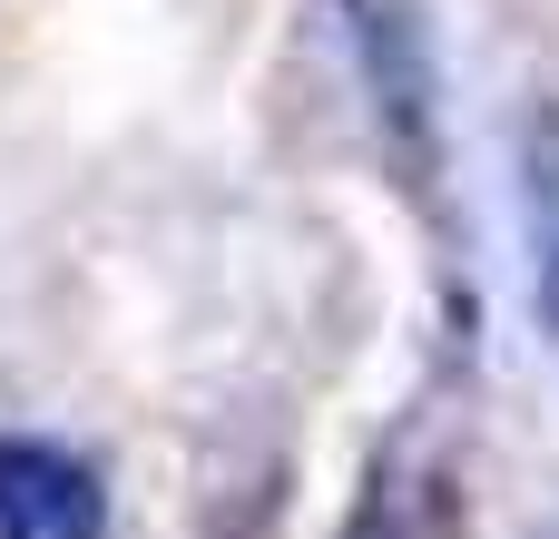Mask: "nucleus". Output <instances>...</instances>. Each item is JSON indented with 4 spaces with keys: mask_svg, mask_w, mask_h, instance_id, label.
I'll return each mask as SVG.
<instances>
[{
    "mask_svg": "<svg viewBox=\"0 0 559 539\" xmlns=\"http://www.w3.org/2000/svg\"><path fill=\"white\" fill-rule=\"evenodd\" d=\"M521 236H531V304L559 324V108L521 118Z\"/></svg>",
    "mask_w": 559,
    "mask_h": 539,
    "instance_id": "20e7f679",
    "label": "nucleus"
},
{
    "mask_svg": "<svg viewBox=\"0 0 559 539\" xmlns=\"http://www.w3.org/2000/svg\"><path fill=\"white\" fill-rule=\"evenodd\" d=\"M0 539H108L98 462L39 432H0Z\"/></svg>",
    "mask_w": 559,
    "mask_h": 539,
    "instance_id": "f03ea898",
    "label": "nucleus"
},
{
    "mask_svg": "<svg viewBox=\"0 0 559 539\" xmlns=\"http://www.w3.org/2000/svg\"><path fill=\"white\" fill-rule=\"evenodd\" d=\"M550 539H559V530H550Z\"/></svg>",
    "mask_w": 559,
    "mask_h": 539,
    "instance_id": "39448f33",
    "label": "nucleus"
},
{
    "mask_svg": "<svg viewBox=\"0 0 559 539\" xmlns=\"http://www.w3.org/2000/svg\"><path fill=\"white\" fill-rule=\"evenodd\" d=\"M344 539H472V491L432 442H393L354 501Z\"/></svg>",
    "mask_w": 559,
    "mask_h": 539,
    "instance_id": "7ed1b4c3",
    "label": "nucleus"
},
{
    "mask_svg": "<svg viewBox=\"0 0 559 539\" xmlns=\"http://www.w3.org/2000/svg\"><path fill=\"white\" fill-rule=\"evenodd\" d=\"M334 20V49L354 69L364 128L383 147V167L403 177V196L432 206L442 177V49H432V10L423 0H314Z\"/></svg>",
    "mask_w": 559,
    "mask_h": 539,
    "instance_id": "f257e3e1",
    "label": "nucleus"
}]
</instances>
